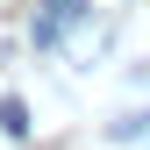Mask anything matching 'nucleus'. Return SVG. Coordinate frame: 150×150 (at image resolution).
Here are the masks:
<instances>
[{
    "label": "nucleus",
    "mask_w": 150,
    "mask_h": 150,
    "mask_svg": "<svg viewBox=\"0 0 150 150\" xmlns=\"http://www.w3.org/2000/svg\"><path fill=\"white\" fill-rule=\"evenodd\" d=\"M0 136H7V143H22V136H29V107L14 100V93H0Z\"/></svg>",
    "instance_id": "f257e3e1"
},
{
    "label": "nucleus",
    "mask_w": 150,
    "mask_h": 150,
    "mask_svg": "<svg viewBox=\"0 0 150 150\" xmlns=\"http://www.w3.org/2000/svg\"><path fill=\"white\" fill-rule=\"evenodd\" d=\"M107 136H115V143H143V136H150V115H115Z\"/></svg>",
    "instance_id": "f03ea898"
}]
</instances>
